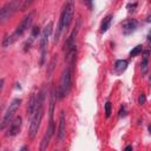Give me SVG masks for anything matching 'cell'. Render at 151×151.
Segmentation results:
<instances>
[{
    "mask_svg": "<svg viewBox=\"0 0 151 151\" xmlns=\"http://www.w3.org/2000/svg\"><path fill=\"white\" fill-rule=\"evenodd\" d=\"M145 101H146V97H145V94H144V93L139 94V97H138V104H139V105H144Z\"/></svg>",
    "mask_w": 151,
    "mask_h": 151,
    "instance_id": "cell-25",
    "label": "cell"
},
{
    "mask_svg": "<svg viewBox=\"0 0 151 151\" xmlns=\"http://www.w3.org/2000/svg\"><path fill=\"white\" fill-rule=\"evenodd\" d=\"M149 83L151 84V76H150V78H149Z\"/></svg>",
    "mask_w": 151,
    "mask_h": 151,
    "instance_id": "cell-32",
    "label": "cell"
},
{
    "mask_svg": "<svg viewBox=\"0 0 151 151\" xmlns=\"http://www.w3.org/2000/svg\"><path fill=\"white\" fill-rule=\"evenodd\" d=\"M149 44H150V47H151V42H149Z\"/></svg>",
    "mask_w": 151,
    "mask_h": 151,
    "instance_id": "cell-33",
    "label": "cell"
},
{
    "mask_svg": "<svg viewBox=\"0 0 151 151\" xmlns=\"http://www.w3.org/2000/svg\"><path fill=\"white\" fill-rule=\"evenodd\" d=\"M5 151H8V150H5Z\"/></svg>",
    "mask_w": 151,
    "mask_h": 151,
    "instance_id": "cell-34",
    "label": "cell"
},
{
    "mask_svg": "<svg viewBox=\"0 0 151 151\" xmlns=\"http://www.w3.org/2000/svg\"><path fill=\"white\" fill-rule=\"evenodd\" d=\"M55 94L54 92L51 93L50 96V111H48V114H50V120H53V113H54V105H55Z\"/></svg>",
    "mask_w": 151,
    "mask_h": 151,
    "instance_id": "cell-20",
    "label": "cell"
},
{
    "mask_svg": "<svg viewBox=\"0 0 151 151\" xmlns=\"http://www.w3.org/2000/svg\"><path fill=\"white\" fill-rule=\"evenodd\" d=\"M34 15H35V11H31V12L21 20V22L17 26L15 31H14L12 34H9L11 38H12V40H13V42H15L19 38H21V37L24 35V33L32 26V22H33V20H34Z\"/></svg>",
    "mask_w": 151,
    "mask_h": 151,
    "instance_id": "cell-4",
    "label": "cell"
},
{
    "mask_svg": "<svg viewBox=\"0 0 151 151\" xmlns=\"http://www.w3.org/2000/svg\"><path fill=\"white\" fill-rule=\"evenodd\" d=\"M71 87H72V72H71V67H66L63 71L60 85L57 87V90L54 92L55 98L58 100H60L64 97H66L68 94V92L71 91Z\"/></svg>",
    "mask_w": 151,
    "mask_h": 151,
    "instance_id": "cell-2",
    "label": "cell"
},
{
    "mask_svg": "<svg viewBox=\"0 0 151 151\" xmlns=\"http://www.w3.org/2000/svg\"><path fill=\"white\" fill-rule=\"evenodd\" d=\"M39 34H40V27H39L38 25L33 26L32 29H31V35H29V38H28V39L25 41V44H24V51H25V52L31 48L32 44L34 42V40L38 38Z\"/></svg>",
    "mask_w": 151,
    "mask_h": 151,
    "instance_id": "cell-12",
    "label": "cell"
},
{
    "mask_svg": "<svg viewBox=\"0 0 151 151\" xmlns=\"http://www.w3.org/2000/svg\"><path fill=\"white\" fill-rule=\"evenodd\" d=\"M54 131H55V125H54V122L53 120H50V124L47 126V130L44 134V137L41 138V142H40V145H39V150L40 151H45L50 144V140L52 138V136L54 134Z\"/></svg>",
    "mask_w": 151,
    "mask_h": 151,
    "instance_id": "cell-8",
    "label": "cell"
},
{
    "mask_svg": "<svg viewBox=\"0 0 151 151\" xmlns=\"http://www.w3.org/2000/svg\"><path fill=\"white\" fill-rule=\"evenodd\" d=\"M57 55H54L53 58H52V60H51V63H50V65H48V68H47V71H46V73H47V77H50L51 76V73L53 72V70H54V65H55V60H57V58H55Z\"/></svg>",
    "mask_w": 151,
    "mask_h": 151,
    "instance_id": "cell-22",
    "label": "cell"
},
{
    "mask_svg": "<svg viewBox=\"0 0 151 151\" xmlns=\"http://www.w3.org/2000/svg\"><path fill=\"white\" fill-rule=\"evenodd\" d=\"M146 22H151V14H149L146 17Z\"/></svg>",
    "mask_w": 151,
    "mask_h": 151,
    "instance_id": "cell-30",
    "label": "cell"
},
{
    "mask_svg": "<svg viewBox=\"0 0 151 151\" xmlns=\"http://www.w3.org/2000/svg\"><path fill=\"white\" fill-rule=\"evenodd\" d=\"M45 103V90L42 88L39 94H38V103H37V107L35 111L31 118V124H29V130H28V137L31 139H33L40 127L42 117H44V104Z\"/></svg>",
    "mask_w": 151,
    "mask_h": 151,
    "instance_id": "cell-1",
    "label": "cell"
},
{
    "mask_svg": "<svg viewBox=\"0 0 151 151\" xmlns=\"http://www.w3.org/2000/svg\"><path fill=\"white\" fill-rule=\"evenodd\" d=\"M138 27V21L136 19H126L122 22V29H123V34L129 35L132 34Z\"/></svg>",
    "mask_w": 151,
    "mask_h": 151,
    "instance_id": "cell-11",
    "label": "cell"
},
{
    "mask_svg": "<svg viewBox=\"0 0 151 151\" xmlns=\"http://www.w3.org/2000/svg\"><path fill=\"white\" fill-rule=\"evenodd\" d=\"M112 18H113V15H112V14H109V15H106V17L101 20V24H100V32H101V33H105V32L110 28Z\"/></svg>",
    "mask_w": 151,
    "mask_h": 151,
    "instance_id": "cell-18",
    "label": "cell"
},
{
    "mask_svg": "<svg viewBox=\"0 0 151 151\" xmlns=\"http://www.w3.org/2000/svg\"><path fill=\"white\" fill-rule=\"evenodd\" d=\"M20 104H21V99H19V98H15V99H13L12 101H11V104H9V106H8V109L6 110V112H5V114H4V117H2V120H1V130H5V127L6 126H8L9 125V123L13 120L12 118L14 117V114H15V112L18 111V109L20 107Z\"/></svg>",
    "mask_w": 151,
    "mask_h": 151,
    "instance_id": "cell-6",
    "label": "cell"
},
{
    "mask_svg": "<svg viewBox=\"0 0 151 151\" xmlns=\"http://www.w3.org/2000/svg\"><path fill=\"white\" fill-rule=\"evenodd\" d=\"M19 151H28V146L27 145H24V146H21L20 147V150Z\"/></svg>",
    "mask_w": 151,
    "mask_h": 151,
    "instance_id": "cell-27",
    "label": "cell"
},
{
    "mask_svg": "<svg viewBox=\"0 0 151 151\" xmlns=\"http://www.w3.org/2000/svg\"><path fill=\"white\" fill-rule=\"evenodd\" d=\"M124 116H126V110H125V106L123 105L119 110V117H124Z\"/></svg>",
    "mask_w": 151,
    "mask_h": 151,
    "instance_id": "cell-26",
    "label": "cell"
},
{
    "mask_svg": "<svg viewBox=\"0 0 151 151\" xmlns=\"http://www.w3.org/2000/svg\"><path fill=\"white\" fill-rule=\"evenodd\" d=\"M79 28H80V19H78V24H77V26L74 27V29L72 31V33L70 34V37L67 38V40L65 41V45H64V51L66 52V51H68L71 47H73L76 44H74V40H76V37H77V34H78V32H79Z\"/></svg>",
    "mask_w": 151,
    "mask_h": 151,
    "instance_id": "cell-13",
    "label": "cell"
},
{
    "mask_svg": "<svg viewBox=\"0 0 151 151\" xmlns=\"http://www.w3.org/2000/svg\"><path fill=\"white\" fill-rule=\"evenodd\" d=\"M76 58H77V46L74 45L68 51H66V53H65V61L67 64H70V66H73V64L76 61Z\"/></svg>",
    "mask_w": 151,
    "mask_h": 151,
    "instance_id": "cell-16",
    "label": "cell"
},
{
    "mask_svg": "<svg viewBox=\"0 0 151 151\" xmlns=\"http://www.w3.org/2000/svg\"><path fill=\"white\" fill-rule=\"evenodd\" d=\"M104 109H105V117L109 118L111 116V103L110 101H106Z\"/></svg>",
    "mask_w": 151,
    "mask_h": 151,
    "instance_id": "cell-23",
    "label": "cell"
},
{
    "mask_svg": "<svg viewBox=\"0 0 151 151\" xmlns=\"http://www.w3.org/2000/svg\"><path fill=\"white\" fill-rule=\"evenodd\" d=\"M149 55H150L149 50L143 52V58H142V63H140V72L143 76H145L149 70Z\"/></svg>",
    "mask_w": 151,
    "mask_h": 151,
    "instance_id": "cell-17",
    "label": "cell"
},
{
    "mask_svg": "<svg viewBox=\"0 0 151 151\" xmlns=\"http://www.w3.org/2000/svg\"><path fill=\"white\" fill-rule=\"evenodd\" d=\"M64 29V21H63V18L60 15L59 18V21H58V26H57V29H55V33H54V38H53V42L57 44L59 41V38L61 35V32Z\"/></svg>",
    "mask_w": 151,
    "mask_h": 151,
    "instance_id": "cell-19",
    "label": "cell"
},
{
    "mask_svg": "<svg viewBox=\"0 0 151 151\" xmlns=\"http://www.w3.org/2000/svg\"><path fill=\"white\" fill-rule=\"evenodd\" d=\"M147 41L149 42H151V31L149 32V34H147Z\"/></svg>",
    "mask_w": 151,
    "mask_h": 151,
    "instance_id": "cell-29",
    "label": "cell"
},
{
    "mask_svg": "<svg viewBox=\"0 0 151 151\" xmlns=\"http://www.w3.org/2000/svg\"><path fill=\"white\" fill-rule=\"evenodd\" d=\"M127 65H129V61L126 59H119L114 63V66H113V71L117 76H120L126 68H127Z\"/></svg>",
    "mask_w": 151,
    "mask_h": 151,
    "instance_id": "cell-15",
    "label": "cell"
},
{
    "mask_svg": "<svg viewBox=\"0 0 151 151\" xmlns=\"http://www.w3.org/2000/svg\"><path fill=\"white\" fill-rule=\"evenodd\" d=\"M52 29H53V21H48L45 27L42 28L41 31V34H40V41H39V46H40V61L39 64L40 65H44L45 63V55H46V48H47V44H48V38L52 33Z\"/></svg>",
    "mask_w": 151,
    "mask_h": 151,
    "instance_id": "cell-5",
    "label": "cell"
},
{
    "mask_svg": "<svg viewBox=\"0 0 151 151\" xmlns=\"http://www.w3.org/2000/svg\"><path fill=\"white\" fill-rule=\"evenodd\" d=\"M37 103H38V96L35 93H32L31 97H29V100H28V104H27V116L29 118H32L34 111H35V107H37Z\"/></svg>",
    "mask_w": 151,
    "mask_h": 151,
    "instance_id": "cell-14",
    "label": "cell"
},
{
    "mask_svg": "<svg viewBox=\"0 0 151 151\" xmlns=\"http://www.w3.org/2000/svg\"><path fill=\"white\" fill-rule=\"evenodd\" d=\"M143 52V46L142 45H137L136 47H133V50L130 52V57L131 58H133V57H136V55H138L139 53H142Z\"/></svg>",
    "mask_w": 151,
    "mask_h": 151,
    "instance_id": "cell-21",
    "label": "cell"
},
{
    "mask_svg": "<svg viewBox=\"0 0 151 151\" xmlns=\"http://www.w3.org/2000/svg\"><path fill=\"white\" fill-rule=\"evenodd\" d=\"M21 122H22V119H21L20 116H19V117H15V118L9 123V125H8V127H7V131H6L5 136H6V137H14V136H17V134L20 132V129H21Z\"/></svg>",
    "mask_w": 151,
    "mask_h": 151,
    "instance_id": "cell-9",
    "label": "cell"
},
{
    "mask_svg": "<svg viewBox=\"0 0 151 151\" xmlns=\"http://www.w3.org/2000/svg\"><path fill=\"white\" fill-rule=\"evenodd\" d=\"M138 6V4L137 2H130V4H127L126 5V8L129 9V12H133L134 11V8Z\"/></svg>",
    "mask_w": 151,
    "mask_h": 151,
    "instance_id": "cell-24",
    "label": "cell"
},
{
    "mask_svg": "<svg viewBox=\"0 0 151 151\" xmlns=\"http://www.w3.org/2000/svg\"><path fill=\"white\" fill-rule=\"evenodd\" d=\"M149 132H150V133H151V124H150V125H149Z\"/></svg>",
    "mask_w": 151,
    "mask_h": 151,
    "instance_id": "cell-31",
    "label": "cell"
},
{
    "mask_svg": "<svg viewBox=\"0 0 151 151\" xmlns=\"http://www.w3.org/2000/svg\"><path fill=\"white\" fill-rule=\"evenodd\" d=\"M55 151H58V150H55Z\"/></svg>",
    "mask_w": 151,
    "mask_h": 151,
    "instance_id": "cell-35",
    "label": "cell"
},
{
    "mask_svg": "<svg viewBox=\"0 0 151 151\" xmlns=\"http://www.w3.org/2000/svg\"><path fill=\"white\" fill-rule=\"evenodd\" d=\"M66 134V119H65V113L64 111H60L59 113V123H58V129H57V140L61 142Z\"/></svg>",
    "mask_w": 151,
    "mask_h": 151,
    "instance_id": "cell-10",
    "label": "cell"
},
{
    "mask_svg": "<svg viewBox=\"0 0 151 151\" xmlns=\"http://www.w3.org/2000/svg\"><path fill=\"white\" fill-rule=\"evenodd\" d=\"M31 2H28V1H9V2H6L0 9V21H1V24H4L6 20H8L15 11L24 9Z\"/></svg>",
    "mask_w": 151,
    "mask_h": 151,
    "instance_id": "cell-3",
    "label": "cell"
},
{
    "mask_svg": "<svg viewBox=\"0 0 151 151\" xmlns=\"http://www.w3.org/2000/svg\"><path fill=\"white\" fill-rule=\"evenodd\" d=\"M73 14H74V4L72 1H68V2L65 4V6L63 8V12L60 14L61 18H63V21H64V29H67L68 26L71 25Z\"/></svg>",
    "mask_w": 151,
    "mask_h": 151,
    "instance_id": "cell-7",
    "label": "cell"
},
{
    "mask_svg": "<svg viewBox=\"0 0 151 151\" xmlns=\"http://www.w3.org/2000/svg\"><path fill=\"white\" fill-rule=\"evenodd\" d=\"M124 151H133V150H132V145H127Z\"/></svg>",
    "mask_w": 151,
    "mask_h": 151,
    "instance_id": "cell-28",
    "label": "cell"
}]
</instances>
